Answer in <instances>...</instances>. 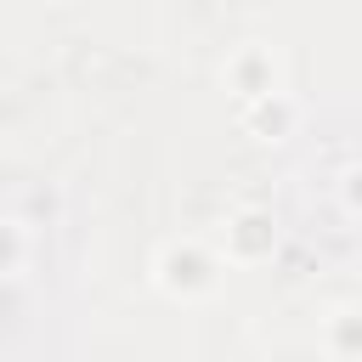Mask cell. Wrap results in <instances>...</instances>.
Returning a JSON list of instances; mask_svg holds the SVG:
<instances>
[{
  "label": "cell",
  "instance_id": "3",
  "mask_svg": "<svg viewBox=\"0 0 362 362\" xmlns=\"http://www.w3.org/2000/svg\"><path fill=\"white\" fill-rule=\"evenodd\" d=\"M221 85H226V96H232L238 107H243V102H260V96H272V90H288L277 45H266V40H238V45L221 57Z\"/></svg>",
  "mask_w": 362,
  "mask_h": 362
},
{
  "label": "cell",
  "instance_id": "6",
  "mask_svg": "<svg viewBox=\"0 0 362 362\" xmlns=\"http://www.w3.org/2000/svg\"><path fill=\"white\" fill-rule=\"evenodd\" d=\"M28 243H34V221L17 215V209H6V221H0V277H6V288L23 283V272H28Z\"/></svg>",
  "mask_w": 362,
  "mask_h": 362
},
{
  "label": "cell",
  "instance_id": "1",
  "mask_svg": "<svg viewBox=\"0 0 362 362\" xmlns=\"http://www.w3.org/2000/svg\"><path fill=\"white\" fill-rule=\"evenodd\" d=\"M226 255L215 249V238H198V232H181V238H164L147 260V283L175 300V305H204L226 288Z\"/></svg>",
  "mask_w": 362,
  "mask_h": 362
},
{
  "label": "cell",
  "instance_id": "2",
  "mask_svg": "<svg viewBox=\"0 0 362 362\" xmlns=\"http://www.w3.org/2000/svg\"><path fill=\"white\" fill-rule=\"evenodd\" d=\"M215 249L226 255L232 272H255V266H272L277 249H283V226L266 204H238L226 209V221L215 226Z\"/></svg>",
  "mask_w": 362,
  "mask_h": 362
},
{
  "label": "cell",
  "instance_id": "5",
  "mask_svg": "<svg viewBox=\"0 0 362 362\" xmlns=\"http://www.w3.org/2000/svg\"><path fill=\"white\" fill-rule=\"evenodd\" d=\"M317 345L328 362H362V300H339L317 322Z\"/></svg>",
  "mask_w": 362,
  "mask_h": 362
},
{
  "label": "cell",
  "instance_id": "7",
  "mask_svg": "<svg viewBox=\"0 0 362 362\" xmlns=\"http://www.w3.org/2000/svg\"><path fill=\"white\" fill-rule=\"evenodd\" d=\"M334 192H339V209H345L351 221H362V158L339 170V181H334Z\"/></svg>",
  "mask_w": 362,
  "mask_h": 362
},
{
  "label": "cell",
  "instance_id": "4",
  "mask_svg": "<svg viewBox=\"0 0 362 362\" xmlns=\"http://www.w3.org/2000/svg\"><path fill=\"white\" fill-rule=\"evenodd\" d=\"M300 124H305V102L294 90H272V96L238 107V130L260 147H283L288 136H300Z\"/></svg>",
  "mask_w": 362,
  "mask_h": 362
}]
</instances>
